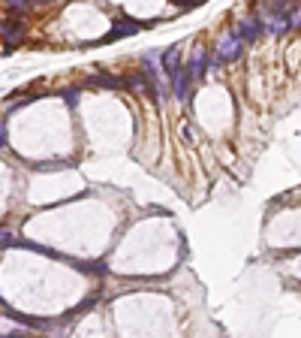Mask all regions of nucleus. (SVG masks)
Segmentation results:
<instances>
[{
	"instance_id": "423d86ee",
	"label": "nucleus",
	"mask_w": 301,
	"mask_h": 338,
	"mask_svg": "<svg viewBox=\"0 0 301 338\" xmlns=\"http://www.w3.org/2000/svg\"><path fill=\"white\" fill-rule=\"evenodd\" d=\"M181 45H169L166 51H163V70H166V76L172 79L175 73H178V66H181Z\"/></svg>"
},
{
	"instance_id": "39448f33",
	"label": "nucleus",
	"mask_w": 301,
	"mask_h": 338,
	"mask_svg": "<svg viewBox=\"0 0 301 338\" xmlns=\"http://www.w3.org/2000/svg\"><path fill=\"white\" fill-rule=\"evenodd\" d=\"M205 70H208V51H205V48H196L193 57H190V63H187V73H190L193 82H202Z\"/></svg>"
},
{
	"instance_id": "9b49d317",
	"label": "nucleus",
	"mask_w": 301,
	"mask_h": 338,
	"mask_svg": "<svg viewBox=\"0 0 301 338\" xmlns=\"http://www.w3.org/2000/svg\"><path fill=\"white\" fill-rule=\"evenodd\" d=\"M84 272H90V275H109V266L106 263H90V266H81Z\"/></svg>"
},
{
	"instance_id": "20e7f679",
	"label": "nucleus",
	"mask_w": 301,
	"mask_h": 338,
	"mask_svg": "<svg viewBox=\"0 0 301 338\" xmlns=\"http://www.w3.org/2000/svg\"><path fill=\"white\" fill-rule=\"evenodd\" d=\"M190 85H193V79H190L187 66H178V73L172 76V91L181 103H190Z\"/></svg>"
},
{
	"instance_id": "9d476101",
	"label": "nucleus",
	"mask_w": 301,
	"mask_h": 338,
	"mask_svg": "<svg viewBox=\"0 0 301 338\" xmlns=\"http://www.w3.org/2000/svg\"><path fill=\"white\" fill-rule=\"evenodd\" d=\"M90 85H99V88H112V91L124 88V82H121L118 76H106V73H99V76H90Z\"/></svg>"
},
{
	"instance_id": "4468645a",
	"label": "nucleus",
	"mask_w": 301,
	"mask_h": 338,
	"mask_svg": "<svg viewBox=\"0 0 301 338\" xmlns=\"http://www.w3.org/2000/svg\"><path fill=\"white\" fill-rule=\"evenodd\" d=\"M178 6H184V9H193V6H202V3H208V0H175Z\"/></svg>"
},
{
	"instance_id": "ddd939ff",
	"label": "nucleus",
	"mask_w": 301,
	"mask_h": 338,
	"mask_svg": "<svg viewBox=\"0 0 301 338\" xmlns=\"http://www.w3.org/2000/svg\"><path fill=\"white\" fill-rule=\"evenodd\" d=\"M63 100H66L69 106H75V103H78V91H75V88H69V91H63Z\"/></svg>"
},
{
	"instance_id": "1a4fd4ad",
	"label": "nucleus",
	"mask_w": 301,
	"mask_h": 338,
	"mask_svg": "<svg viewBox=\"0 0 301 338\" xmlns=\"http://www.w3.org/2000/svg\"><path fill=\"white\" fill-rule=\"evenodd\" d=\"M121 82H124V88L133 91V94H148V79H145V73H133V76H127V79H121Z\"/></svg>"
},
{
	"instance_id": "2eb2a0df",
	"label": "nucleus",
	"mask_w": 301,
	"mask_h": 338,
	"mask_svg": "<svg viewBox=\"0 0 301 338\" xmlns=\"http://www.w3.org/2000/svg\"><path fill=\"white\" fill-rule=\"evenodd\" d=\"M6 3H9L12 9H24V6H27V0H6Z\"/></svg>"
},
{
	"instance_id": "7ed1b4c3",
	"label": "nucleus",
	"mask_w": 301,
	"mask_h": 338,
	"mask_svg": "<svg viewBox=\"0 0 301 338\" xmlns=\"http://www.w3.org/2000/svg\"><path fill=\"white\" fill-rule=\"evenodd\" d=\"M145 24H139V21H133V18H118L115 21V27L103 36V42H115V39H124V36H133V33H139Z\"/></svg>"
},
{
	"instance_id": "f03ea898",
	"label": "nucleus",
	"mask_w": 301,
	"mask_h": 338,
	"mask_svg": "<svg viewBox=\"0 0 301 338\" xmlns=\"http://www.w3.org/2000/svg\"><path fill=\"white\" fill-rule=\"evenodd\" d=\"M235 36L244 42V45H250V42H256L259 36H262V21H259V15H247V18H238L235 21Z\"/></svg>"
},
{
	"instance_id": "dca6fc26",
	"label": "nucleus",
	"mask_w": 301,
	"mask_h": 338,
	"mask_svg": "<svg viewBox=\"0 0 301 338\" xmlns=\"http://www.w3.org/2000/svg\"><path fill=\"white\" fill-rule=\"evenodd\" d=\"M6 145V121H0V148Z\"/></svg>"
},
{
	"instance_id": "6e6552de",
	"label": "nucleus",
	"mask_w": 301,
	"mask_h": 338,
	"mask_svg": "<svg viewBox=\"0 0 301 338\" xmlns=\"http://www.w3.org/2000/svg\"><path fill=\"white\" fill-rule=\"evenodd\" d=\"M283 18H286V27L289 30L301 27V0H292V3L283 6Z\"/></svg>"
},
{
	"instance_id": "f3484780",
	"label": "nucleus",
	"mask_w": 301,
	"mask_h": 338,
	"mask_svg": "<svg viewBox=\"0 0 301 338\" xmlns=\"http://www.w3.org/2000/svg\"><path fill=\"white\" fill-rule=\"evenodd\" d=\"M30 3H36V6H45V3H51V0H30Z\"/></svg>"
},
{
	"instance_id": "f8f14e48",
	"label": "nucleus",
	"mask_w": 301,
	"mask_h": 338,
	"mask_svg": "<svg viewBox=\"0 0 301 338\" xmlns=\"http://www.w3.org/2000/svg\"><path fill=\"white\" fill-rule=\"evenodd\" d=\"M3 245H18V239L12 236V233H6V230H0V248Z\"/></svg>"
},
{
	"instance_id": "0eeeda50",
	"label": "nucleus",
	"mask_w": 301,
	"mask_h": 338,
	"mask_svg": "<svg viewBox=\"0 0 301 338\" xmlns=\"http://www.w3.org/2000/svg\"><path fill=\"white\" fill-rule=\"evenodd\" d=\"M3 39H6V45H18L21 39H24V24L21 21H9L6 27H3Z\"/></svg>"
},
{
	"instance_id": "f257e3e1",
	"label": "nucleus",
	"mask_w": 301,
	"mask_h": 338,
	"mask_svg": "<svg viewBox=\"0 0 301 338\" xmlns=\"http://www.w3.org/2000/svg\"><path fill=\"white\" fill-rule=\"evenodd\" d=\"M241 51H244V42L235 36V33H223L220 36V42H217V57L214 60H208V63H232V60H238L241 57Z\"/></svg>"
}]
</instances>
